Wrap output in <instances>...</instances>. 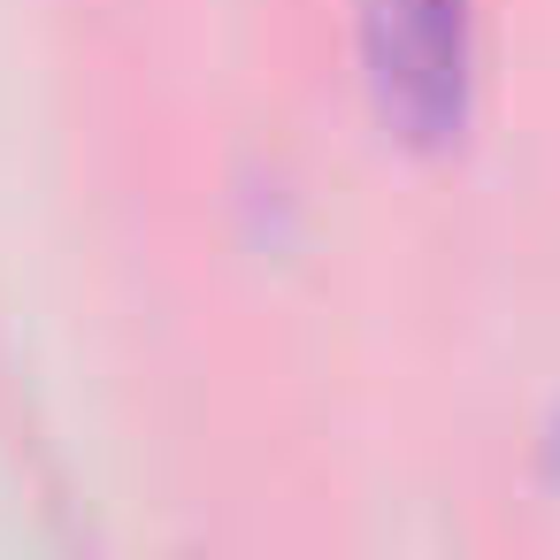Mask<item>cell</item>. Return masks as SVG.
I'll use <instances>...</instances> for the list:
<instances>
[{
  "instance_id": "1",
  "label": "cell",
  "mask_w": 560,
  "mask_h": 560,
  "mask_svg": "<svg viewBox=\"0 0 560 560\" xmlns=\"http://www.w3.org/2000/svg\"><path fill=\"white\" fill-rule=\"evenodd\" d=\"M353 55L369 116L407 154H460L483 93V0H361Z\"/></svg>"
}]
</instances>
